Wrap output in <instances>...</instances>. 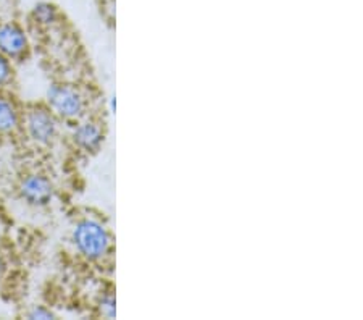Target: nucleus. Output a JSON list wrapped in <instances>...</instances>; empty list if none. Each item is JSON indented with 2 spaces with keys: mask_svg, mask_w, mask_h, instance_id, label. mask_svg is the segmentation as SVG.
<instances>
[{
  "mask_svg": "<svg viewBox=\"0 0 363 320\" xmlns=\"http://www.w3.org/2000/svg\"><path fill=\"white\" fill-rule=\"evenodd\" d=\"M99 311L104 317L115 319L116 317V301L113 294H105L102 299L99 301Z\"/></svg>",
  "mask_w": 363,
  "mask_h": 320,
  "instance_id": "obj_10",
  "label": "nucleus"
},
{
  "mask_svg": "<svg viewBox=\"0 0 363 320\" xmlns=\"http://www.w3.org/2000/svg\"><path fill=\"white\" fill-rule=\"evenodd\" d=\"M21 123L25 125L28 138L34 144L43 145V148L54 144L58 138V133H60L58 116L49 107L44 106H34L28 109Z\"/></svg>",
  "mask_w": 363,
  "mask_h": 320,
  "instance_id": "obj_3",
  "label": "nucleus"
},
{
  "mask_svg": "<svg viewBox=\"0 0 363 320\" xmlns=\"http://www.w3.org/2000/svg\"><path fill=\"white\" fill-rule=\"evenodd\" d=\"M72 141L76 148L87 154L97 153L104 144V131L96 121L78 120L72 130Z\"/></svg>",
  "mask_w": 363,
  "mask_h": 320,
  "instance_id": "obj_6",
  "label": "nucleus"
},
{
  "mask_svg": "<svg viewBox=\"0 0 363 320\" xmlns=\"http://www.w3.org/2000/svg\"><path fill=\"white\" fill-rule=\"evenodd\" d=\"M15 78V67L10 58L0 54V89L10 86Z\"/></svg>",
  "mask_w": 363,
  "mask_h": 320,
  "instance_id": "obj_9",
  "label": "nucleus"
},
{
  "mask_svg": "<svg viewBox=\"0 0 363 320\" xmlns=\"http://www.w3.org/2000/svg\"><path fill=\"white\" fill-rule=\"evenodd\" d=\"M20 196L29 206L45 207L54 201V183L43 173H29L21 180Z\"/></svg>",
  "mask_w": 363,
  "mask_h": 320,
  "instance_id": "obj_4",
  "label": "nucleus"
},
{
  "mask_svg": "<svg viewBox=\"0 0 363 320\" xmlns=\"http://www.w3.org/2000/svg\"><path fill=\"white\" fill-rule=\"evenodd\" d=\"M7 270H9V265H7V260L2 254H0V282L4 280L5 275H7Z\"/></svg>",
  "mask_w": 363,
  "mask_h": 320,
  "instance_id": "obj_12",
  "label": "nucleus"
},
{
  "mask_svg": "<svg viewBox=\"0 0 363 320\" xmlns=\"http://www.w3.org/2000/svg\"><path fill=\"white\" fill-rule=\"evenodd\" d=\"M31 16L36 25L44 26V28H50L54 26L55 23L60 18V13L55 5L47 4V2H40L38 5H34V9L31 11Z\"/></svg>",
  "mask_w": 363,
  "mask_h": 320,
  "instance_id": "obj_8",
  "label": "nucleus"
},
{
  "mask_svg": "<svg viewBox=\"0 0 363 320\" xmlns=\"http://www.w3.org/2000/svg\"><path fill=\"white\" fill-rule=\"evenodd\" d=\"M23 116L16 104L0 92V135H13L20 130Z\"/></svg>",
  "mask_w": 363,
  "mask_h": 320,
  "instance_id": "obj_7",
  "label": "nucleus"
},
{
  "mask_svg": "<svg viewBox=\"0 0 363 320\" xmlns=\"http://www.w3.org/2000/svg\"><path fill=\"white\" fill-rule=\"evenodd\" d=\"M26 319L29 320H54L55 314L45 306H34L26 312Z\"/></svg>",
  "mask_w": 363,
  "mask_h": 320,
  "instance_id": "obj_11",
  "label": "nucleus"
},
{
  "mask_svg": "<svg viewBox=\"0 0 363 320\" xmlns=\"http://www.w3.org/2000/svg\"><path fill=\"white\" fill-rule=\"evenodd\" d=\"M115 109H116V97L113 96L112 99H110V110L115 114Z\"/></svg>",
  "mask_w": 363,
  "mask_h": 320,
  "instance_id": "obj_13",
  "label": "nucleus"
},
{
  "mask_svg": "<svg viewBox=\"0 0 363 320\" xmlns=\"http://www.w3.org/2000/svg\"><path fill=\"white\" fill-rule=\"evenodd\" d=\"M72 243L79 255L87 260L97 262L110 253L112 236L101 222L94 219H83L73 226Z\"/></svg>",
  "mask_w": 363,
  "mask_h": 320,
  "instance_id": "obj_1",
  "label": "nucleus"
},
{
  "mask_svg": "<svg viewBox=\"0 0 363 320\" xmlns=\"http://www.w3.org/2000/svg\"><path fill=\"white\" fill-rule=\"evenodd\" d=\"M29 50V39L20 25L11 21L0 23V54L11 62L20 60Z\"/></svg>",
  "mask_w": 363,
  "mask_h": 320,
  "instance_id": "obj_5",
  "label": "nucleus"
},
{
  "mask_svg": "<svg viewBox=\"0 0 363 320\" xmlns=\"http://www.w3.org/2000/svg\"><path fill=\"white\" fill-rule=\"evenodd\" d=\"M47 107L54 112L58 120L78 121L84 116L87 102L78 87L68 83H54L47 87Z\"/></svg>",
  "mask_w": 363,
  "mask_h": 320,
  "instance_id": "obj_2",
  "label": "nucleus"
}]
</instances>
